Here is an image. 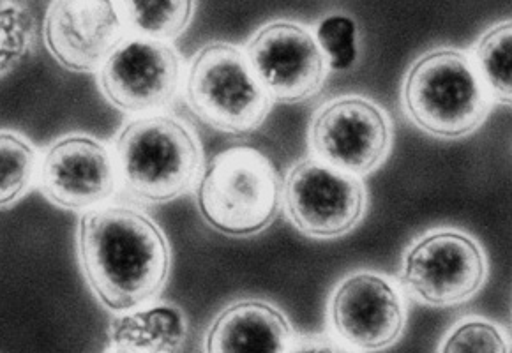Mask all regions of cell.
Segmentation results:
<instances>
[{
	"label": "cell",
	"mask_w": 512,
	"mask_h": 353,
	"mask_svg": "<svg viewBox=\"0 0 512 353\" xmlns=\"http://www.w3.org/2000/svg\"><path fill=\"white\" fill-rule=\"evenodd\" d=\"M76 249L87 285L113 313L149 304L168 283V239L154 219L131 207L99 205L83 211Z\"/></svg>",
	"instance_id": "obj_1"
},
{
	"label": "cell",
	"mask_w": 512,
	"mask_h": 353,
	"mask_svg": "<svg viewBox=\"0 0 512 353\" xmlns=\"http://www.w3.org/2000/svg\"><path fill=\"white\" fill-rule=\"evenodd\" d=\"M117 177L138 202H174L195 184L204 152L198 136L172 115L149 113L126 122L115 138Z\"/></svg>",
	"instance_id": "obj_2"
},
{
	"label": "cell",
	"mask_w": 512,
	"mask_h": 353,
	"mask_svg": "<svg viewBox=\"0 0 512 353\" xmlns=\"http://www.w3.org/2000/svg\"><path fill=\"white\" fill-rule=\"evenodd\" d=\"M491 101L474 61L452 48L421 55L401 87V105L408 121L440 140L475 133L488 119Z\"/></svg>",
	"instance_id": "obj_3"
},
{
	"label": "cell",
	"mask_w": 512,
	"mask_h": 353,
	"mask_svg": "<svg viewBox=\"0 0 512 353\" xmlns=\"http://www.w3.org/2000/svg\"><path fill=\"white\" fill-rule=\"evenodd\" d=\"M276 166L256 149L234 147L207 165L196 186V207L212 230L253 237L276 221L283 207Z\"/></svg>",
	"instance_id": "obj_4"
},
{
	"label": "cell",
	"mask_w": 512,
	"mask_h": 353,
	"mask_svg": "<svg viewBox=\"0 0 512 353\" xmlns=\"http://www.w3.org/2000/svg\"><path fill=\"white\" fill-rule=\"evenodd\" d=\"M184 94L198 121L226 135L255 133L272 108L271 96L249 66L246 53L225 41H212L195 53Z\"/></svg>",
	"instance_id": "obj_5"
},
{
	"label": "cell",
	"mask_w": 512,
	"mask_h": 353,
	"mask_svg": "<svg viewBox=\"0 0 512 353\" xmlns=\"http://www.w3.org/2000/svg\"><path fill=\"white\" fill-rule=\"evenodd\" d=\"M281 198L292 225L318 241L347 235L368 211V189L361 177L317 158L301 159L290 168Z\"/></svg>",
	"instance_id": "obj_6"
},
{
	"label": "cell",
	"mask_w": 512,
	"mask_h": 353,
	"mask_svg": "<svg viewBox=\"0 0 512 353\" xmlns=\"http://www.w3.org/2000/svg\"><path fill=\"white\" fill-rule=\"evenodd\" d=\"M488 278L479 242L460 230L426 233L405 251L401 285L415 301L447 308L472 299Z\"/></svg>",
	"instance_id": "obj_7"
},
{
	"label": "cell",
	"mask_w": 512,
	"mask_h": 353,
	"mask_svg": "<svg viewBox=\"0 0 512 353\" xmlns=\"http://www.w3.org/2000/svg\"><path fill=\"white\" fill-rule=\"evenodd\" d=\"M392 140V124L384 108L362 96H343L320 106L308 129L315 158L357 177L384 165Z\"/></svg>",
	"instance_id": "obj_8"
},
{
	"label": "cell",
	"mask_w": 512,
	"mask_h": 353,
	"mask_svg": "<svg viewBox=\"0 0 512 353\" xmlns=\"http://www.w3.org/2000/svg\"><path fill=\"white\" fill-rule=\"evenodd\" d=\"M182 62L174 46L133 36L121 41L98 69L101 94L126 113L161 110L181 87Z\"/></svg>",
	"instance_id": "obj_9"
},
{
	"label": "cell",
	"mask_w": 512,
	"mask_h": 353,
	"mask_svg": "<svg viewBox=\"0 0 512 353\" xmlns=\"http://www.w3.org/2000/svg\"><path fill=\"white\" fill-rule=\"evenodd\" d=\"M244 53L272 101L285 105L317 96L329 73L315 34L301 23H267L249 39Z\"/></svg>",
	"instance_id": "obj_10"
},
{
	"label": "cell",
	"mask_w": 512,
	"mask_h": 353,
	"mask_svg": "<svg viewBox=\"0 0 512 353\" xmlns=\"http://www.w3.org/2000/svg\"><path fill=\"white\" fill-rule=\"evenodd\" d=\"M329 322L348 348L377 352L400 341L407 309L391 279L377 272H354L332 292Z\"/></svg>",
	"instance_id": "obj_11"
},
{
	"label": "cell",
	"mask_w": 512,
	"mask_h": 353,
	"mask_svg": "<svg viewBox=\"0 0 512 353\" xmlns=\"http://www.w3.org/2000/svg\"><path fill=\"white\" fill-rule=\"evenodd\" d=\"M119 0H52L43 22L46 50L73 73H94L128 38Z\"/></svg>",
	"instance_id": "obj_12"
},
{
	"label": "cell",
	"mask_w": 512,
	"mask_h": 353,
	"mask_svg": "<svg viewBox=\"0 0 512 353\" xmlns=\"http://www.w3.org/2000/svg\"><path fill=\"white\" fill-rule=\"evenodd\" d=\"M38 184L48 202L64 211H89L108 202L119 184L105 143L87 135L62 136L46 149Z\"/></svg>",
	"instance_id": "obj_13"
},
{
	"label": "cell",
	"mask_w": 512,
	"mask_h": 353,
	"mask_svg": "<svg viewBox=\"0 0 512 353\" xmlns=\"http://www.w3.org/2000/svg\"><path fill=\"white\" fill-rule=\"evenodd\" d=\"M294 331L283 311L271 302L246 299L223 309L205 336V350L225 352H290Z\"/></svg>",
	"instance_id": "obj_14"
},
{
	"label": "cell",
	"mask_w": 512,
	"mask_h": 353,
	"mask_svg": "<svg viewBox=\"0 0 512 353\" xmlns=\"http://www.w3.org/2000/svg\"><path fill=\"white\" fill-rule=\"evenodd\" d=\"M188 338V322L172 304H142L110 323L108 350L119 353H172Z\"/></svg>",
	"instance_id": "obj_15"
},
{
	"label": "cell",
	"mask_w": 512,
	"mask_h": 353,
	"mask_svg": "<svg viewBox=\"0 0 512 353\" xmlns=\"http://www.w3.org/2000/svg\"><path fill=\"white\" fill-rule=\"evenodd\" d=\"M119 8L129 32L170 43L188 31L196 0H119Z\"/></svg>",
	"instance_id": "obj_16"
},
{
	"label": "cell",
	"mask_w": 512,
	"mask_h": 353,
	"mask_svg": "<svg viewBox=\"0 0 512 353\" xmlns=\"http://www.w3.org/2000/svg\"><path fill=\"white\" fill-rule=\"evenodd\" d=\"M475 69L491 99L511 105L512 98V23L493 25L482 34L474 50Z\"/></svg>",
	"instance_id": "obj_17"
},
{
	"label": "cell",
	"mask_w": 512,
	"mask_h": 353,
	"mask_svg": "<svg viewBox=\"0 0 512 353\" xmlns=\"http://www.w3.org/2000/svg\"><path fill=\"white\" fill-rule=\"evenodd\" d=\"M39 156L27 138L0 131V209L22 200L38 177Z\"/></svg>",
	"instance_id": "obj_18"
},
{
	"label": "cell",
	"mask_w": 512,
	"mask_h": 353,
	"mask_svg": "<svg viewBox=\"0 0 512 353\" xmlns=\"http://www.w3.org/2000/svg\"><path fill=\"white\" fill-rule=\"evenodd\" d=\"M36 23L18 0H0V76L6 75L31 52Z\"/></svg>",
	"instance_id": "obj_19"
},
{
	"label": "cell",
	"mask_w": 512,
	"mask_h": 353,
	"mask_svg": "<svg viewBox=\"0 0 512 353\" xmlns=\"http://www.w3.org/2000/svg\"><path fill=\"white\" fill-rule=\"evenodd\" d=\"M327 66L332 71H347L357 61V25L345 13H331L318 23L315 32Z\"/></svg>",
	"instance_id": "obj_20"
},
{
	"label": "cell",
	"mask_w": 512,
	"mask_h": 353,
	"mask_svg": "<svg viewBox=\"0 0 512 353\" xmlns=\"http://www.w3.org/2000/svg\"><path fill=\"white\" fill-rule=\"evenodd\" d=\"M440 352L505 353L509 352V345L495 323L472 318L458 323L447 334L444 345L440 346Z\"/></svg>",
	"instance_id": "obj_21"
},
{
	"label": "cell",
	"mask_w": 512,
	"mask_h": 353,
	"mask_svg": "<svg viewBox=\"0 0 512 353\" xmlns=\"http://www.w3.org/2000/svg\"><path fill=\"white\" fill-rule=\"evenodd\" d=\"M339 350H347V348L339 345L336 339H332L327 334L294 338L290 348V352H339Z\"/></svg>",
	"instance_id": "obj_22"
}]
</instances>
